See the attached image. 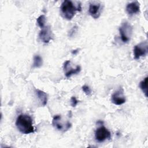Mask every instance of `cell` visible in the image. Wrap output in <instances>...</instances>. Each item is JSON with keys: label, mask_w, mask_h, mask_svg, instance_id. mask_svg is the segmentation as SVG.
<instances>
[{"label": "cell", "mask_w": 148, "mask_h": 148, "mask_svg": "<svg viewBox=\"0 0 148 148\" xmlns=\"http://www.w3.org/2000/svg\"><path fill=\"white\" fill-rule=\"evenodd\" d=\"M134 58L139 60L140 57L146 56L148 53V45L147 40L143 41L134 47Z\"/></svg>", "instance_id": "4"}, {"label": "cell", "mask_w": 148, "mask_h": 148, "mask_svg": "<svg viewBox=\"0 0 148 148\" xmlns=\"http://www.w3.org/2000/svg\"><path fill=\"white\" fill-rule=\"evenodd\" d=\"M36 22L38 25V26L42 29L45 27V23H46V17L45 15L42 14L39 16L37 19Z\"/></svg>", "instance_id": "15"}, {"label": "cell", "mask_w": 148, "mask_h": 148, "mask_svg": "<svg viewBox=\"0 0 148 148\" xmlns=\"http://www.w3.org/2000/svg\"><path fill=\"white\" fill-rule=\"evenodd\" d=\"M35 93L39 101L40 102L42 105L43 106H46L47 105V100H48L47 94L43 91L39 89H35Z\"/></svg>", "instance_id": "12"}, {"label": "cell", "mask_w": 148, "mask_h": 148, "mask_svg": "<svg viewBox=\"0 0 148 148\" xmlns=\"http://www.w3.org/2000/svg\"><path fill=\"white\" fill-rule=\"evenodd\" d=\"M121 41L123 43H128L131 38L133 31L132 26L127 21L122 23L119 28Z\"/></svg>", "instance_id": "3"}, {"label": "cell", "mask_w": 148, "mask_h": 148, "mask_svg": "<svg viewBox=\"0 0 148 148\" xmlns=\"http://www.w3.org/2000/svg\"><path fill=\"white\" fill-rule=\"evenodd\" d=\"M110 138V132L104 126L98 127L95 131V139L98 142H103Z\"/></svg>", "instance_id": "5"}, {"label": "cell", "mask_w": 148, "mask_h": 148, "mask_svg": "<svg viewBox=\"0 0 148 148\" xmlns=\"http://www.w3.org/2000/svg\"><path fill=\"white\" fill-rule=\"evenodd\" d=\"M77 30V27L76 25L70 29V31H69L68 36H70V37L73 36L75 35V34Z\"/></svg>", "instance_id": "18"}, {"label": "cell", "mask_w": 148, "mask_h": 148, "mask_svg": "<svg viewBox=\"0 0 148 148\" xmlns=\"http://www.w3.org/2000/svg\"><path fill=\"white\" fill-rule=\"evenodd\" d=\"M111 101L116 105H121L125 102L126 99L124 94V90L122 87H120L119 90L112 95Z\"/></svg>", "instance_id": "7"}, {"label": "cell", "mask_w": 148, "mask_h": 148, "mask_svg": "<svg viewBox=\"0 0 148 148\" xmlns=\"http://www.w3.org/2000/svg\"><path fill=\"white\" fill-rule=\"evenodd\" d=\"M82 89L86 95L90 96L91 94V90L89 86H88L87 85H84L82 86Z\"/></svg>", "instance_id": "16"}, {"label": "cell", "mask_w": 148, "mask_h": 148, "mask_svg": "<svg viewBox=\"0 0 148 148\" xmlns=\"http://www.w3.org/2000/svg\"><path fill=\"white\" fill-rule=\"evenodd\" d=\"M79 103V101L76 99V98L74 96L72 97L71 98V105L72 107H75L77 103Z\"/></svg>", "instance_id": "17"}, {"label": "cell", "mask_w": 148, "mask_h": 148, "mask_svg": "<svg viewBox=\"0 0 148 148\" xmlns=\"http://www.w3.org/2000/svg\"><path fill=\"white\" fill-rule=\"evenodd\" d=\"M70 63L71 61L69 60H67L64 63L63 65V69L66 78H69L72 75L79 73L81 71V68L79 65L76 66V68H72L70 65Z\"/></svg>", "instance_id": "10"}, {"label": "cell", "mask_w": 148, "mask_h": 148, "mask_svg": "<svg viewBox=\"0 0 148 148\" xmlns=\"http://www.w3.org/2000/svg\"><path fill=\"white\" fill-rule=\"evenodd\" d=\"M52 32L51 27L49 25L45 26L39 32V38L43 43H48L52 39Z\"/></svg>", "instance_id": "8"}, {"label": "cell", "mask_w": 148, "mask_h": 148, "mask_svg": "<svg viewBox=\"0 0 148 148\" xmlns=\"http://www.w3.org/2000/svg\"><path fill=\"white\" fill-rule=\"evenodd\" d=\"M127 14L131 16L136 14L140 12V5L138 1H134L127 5L125 8Z\"/></svg>", "instance_id": "11"}, {"label": "cell", "mask_w": 148, "mask_h": 148, "mask_svg": "<svg viewBox=\"0 0 148 148\" xmlns=\"http://www.w3.org/2000/svg\"><path fill=\"white\" fill-rule=\"evenodd\" d=\"M43 65V59L39 55H35L33 58L32 68H39Z\"/></svg>", "instance_id": "13"}, {"label": "cell", "mask_w": 148, "mask_h": 148, "mask_svg": "<svg viewBox=\"0 0 148 148\" xmlns=\"http://www.w3.org/2000/svg\"><path fill=\"white\" fill-rule=\"evenodd\" d=\"M16 126L17 130L23 134H31L35 131L32 119L27 114H20L18 116L16 121Z\"/></svg>", "instance_id": "1"}, {"label": "cell", "mask_w": 148, "mask_h": 148, "mask_svg": "<svg viewBox=\"0 0 148 148\" xmlns=\"http://www.w3.org/2000/svg\"><path fill=\"white\" fill-rule=\"evenodd\" d=\"M78 49H76V50H72V54H76L77 53V52H78Z\"/></svg>", "instance_id": "19"}, {"label": "cell", "mask_w": 148, "mask_h": 148, "mask_svg": "<svg viewBox=\"0 0 148 148\" xmlns=\"http://www.w3.org/2000/svg\"><path fill=\"white\" fill-rule=\"evenodd\" d=\"M139 87L144 93L146 97H147V77H146L139 83Z\"/></svg>", "instance_id": "14"}, {"label": "cell", "mask_w": 148, "mask_h": 148, "mask_svg": "<svg viewBox=\"0 0 148 148\" xmlns=\"http://www.w3.org/2000/svg\"><path fill=\"white\" fill-rule=\"evenodd\" d=\"M82 10L81 3H78L75 5L71 1H64L61 3L60 7L61 14L63 18L67 20H71L74 17L77 11L80 12Z\"/></svg>", "instance_id": "2"}, {"label": "cell", "mask_w": 148, "mask_h": 148, "mask_svg": "<svg viewBox=\"0 0 148 148\" xmlns=\"http://www.w3.org/2000/svg\"><path fill=\"white\" fill-rule=\"evenodd\" d=\"M53 126L58 131H68L72 126L69 121H67L65 124L61 121V115H55L52 120Z\"/></svg>", "instance_id": "6"}, {"label": "cell", "mask_w": 148, "mask_h": 148, "mask_svg": "<svg viewBox=\"0 0 148 148\" xmlns=\"http://www.w3.org/2000/svg\"><path fill=\"white\" fill-rule=\"evenodd\" d=\"M102 12L101 4L98 2H91L89 5L88 13L94 18H98Z\"/></svg>", "instance_id": "9"}]
</instances>
